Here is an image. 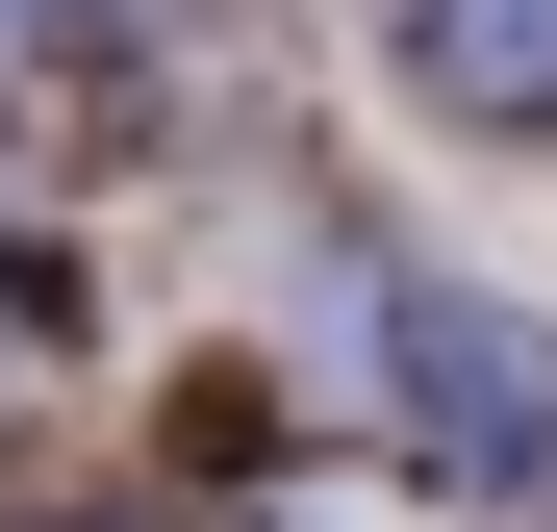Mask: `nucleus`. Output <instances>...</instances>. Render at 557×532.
Listing matches in <instances>:
<instances>
[{
    "label": "nucleus",
    "mask_w": 557,
    "mask_h": 532,
    "mask_svg": "<svg viewBox=\"0 0 557 532\" xmlns=\"http://www.w3.org/2000/svg\"><path fill=\"white\" fill-rule=\"evenodd\" d=\"M355 305H381L355 355H381V406H406V457L557 532V330H507L482 280H406V253H355Z\"/></svg>",
    "instance_id": "f257e3e1"
},
{
    "label": "nucleus",
    "mask_w": 557,
    "mask_h": 532,
    "mask_svg": "<svg viewBox=\"0 0 557 532\" xmlns=\"http://www.w3.org/2000/svg\"><path fill=\"white\" fill-rule=\"evenodd\" d=\"M406 76L456 127H557V0H406Z\"/></svg>",
    "instance_id": "f03ea898"
},
{
    "label": "nucleus",
    "mask_w": 557,
    "mask_h": 532,
    "mask_svg": "<svg viewBox=\"0 0 557 532\" xmlns=\"http://www.w3.org/2000/svg\"><path fill=\"white\" fill-rule=\"evenodd\" d=\"M26 355H51V280H26V253H0V381H26Z\"/></svg>",
    "instance_id": "7ed1b4c3"
},
{
    "label": "nucleus",
    "mask_w": 557,
    "mask_h": 532,
    "mask_svg": "<svg viewBox=\"0 0 557 532\" xmlns=\"http://www.w3.org/2000/svg\"><path fill=\"white\" fill-rule=\"evenodd\" d=\"M26 26H51V0H0V51H26Z\"/></svg>",
    "instance_id": "20e7f679"
}]
</instances>
